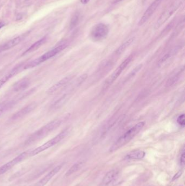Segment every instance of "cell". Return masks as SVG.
<instances>
[{"instance_id":"6da1fadb","label":"cell","mask_w":185,"mask_h":186,"mask_svg":"<svg viewBox=\"0 0 185 186\" xmlns=\"http://www.w3.org/2000/svg\"><path fill=\"white\" fill-rule=\"evenodd\" d=\"M145 125L144 122H140L131 128L130 130L124 133L121 137L117 139V141L112 145L110 149V152L115 151L118 149H120L122 146L128 143L130 141L134 138L135 136L139 133Z\"/></svg>"},{"instance_id":"7a4b0ae2","label":"cell","mask_w":185,"mask_h":186,"mask_svg":"<svg viewBox=\"0 0 185 186\" xmlns=\"http://www.w3.org/2000/svg\"><path fill=\"white\" fill-rule=\"evenodd\" d=\"M61 122L62 120H61V119H57L51 121L50 122L48 123L36 132H35L34 133H33L31 136H29V138L26 141L25 144L29 145L45 137L49 133H50V132L58 128L59 126L61 125Z\"/></svg>"},{"instance_id":"3957f363","label":"cell","mask_w":185,"mask_h":186,"mask_svg":"<svg viewBox=\"0 0 185 186\" xmlns=\"http://www.w3.org/2000/svg\"><path fill=\"white\" fill-rule=\"evenodd\" d=\"M69 132H70L69 128H67L66 129H65L63 131L53 138L51 139L50 141H48L47 142L45 143V144H44L43 145L40 146H39L38 148L35 149L34 150L31 151L30 156H34L35 155L39 154L41 152L44 151L46 150L55 145L57 144L60 141H62L63 138H65L66 136L68 135Z\"/></svg>"},{"instance_id":"277c9868","label":"cell","mask_w":185,"mask_h":186,"mask_svg":"<svg viewBox=\"0 0 185 186\" xmlns=\"http://www.w3.org/2000/svg\"><path fill=\"white\" fill-rule=\"evenodd\" d=\"M181 4V0H177L169 5L159 17L155 25L154 29H158L162 25H164L169 19V18L177 11Z\"/></svg>"},{"instance_id":"5b68a950","label":"cell","mask_w":185,"mask_h":186,"mask_svg":"<svg viewBox=\"0 0 185 186\" xmlns=\"http://www.w3.org/2000/svg\"><path fill=\"white\" fill-rule=\"evenodd\" d=\"M109 29L105 24L99 23L93 27L90 32V37L95 42L105 39L108 35Z\"/></svg>"},{"instance_id":"8992f818","label":"cell","mask_w":185,"mask_h":186,"mask_svg":"<svg viewBox=\"0 0 185 186\" xmlns=\"http://www.w3.org/2000/svg\"><path fill=\"white\" fill-rule=\"evenodd\" d=\"M132 56H129V57H128L125 61L122 62L119 67L114 71V72L106 80L105 82L103 85V90H105L107 88H108L115 82V81L116 80L120 75L121 74L122 71L125 69V68L128 66V65L129 64L130 62L132 60Z\"/></svg>"},{"instance_id":"52a82bcc","label":"cell","mask_w":185,"mask_h":186,"mask_svg":"<svg viewBox=\"0 0 185 186\" xmlns=\"http://www.w3.org/2000/svg\"><path fill=\"white\" fill-rule=\"evenodd\" d=\"M30 152L31 151L24 152L13 160H11V161L5 163V164L3 165L2 166L0 167V175H2L4 173L7 172L8 170L11 169L16 164L21 162L24 160H25L26 158L30 156Z\"/></svg>"},{"instance_id":"ba28073f","label":"cell","mask_w":185,"mask_h":186,"mask_svg":"<svg viewBox=\"0 0 185 186\" xmlns=\"http://www.w3.org/2000/svg\"><path fill=\"white\" fill-rule=\"evenodd\" d=\"M67 46V44L66 43H63L59 44L58 46L52 48V50L48 51L47 52L44 53L43 55L40 56L38 59L39 60L40 63L41 64L43 62L47 61L48 59L52 58L56 56L57 54L60 53Z\"/></svg>"},{"instance_id":"9c48e42d","label":"cell","mask_w":185,"mask_h":186,"mask_svg":"<svg viewBox=\"0 0 185 186\" xmlns=\"http://www.w3.org/2000/svg\"><path fill=\"white\" fill-rule=\"evenodd\" d=\"M162 1V0H155L151 4L140 19L138 23L139 26L143 25V24H145V22L148 21L151 15L153 14L154 12L156 11L157 8L160 5Z\"/></svg>"},{"instance_id":"30bf717a","label":"cell","mask_w":185,"mask_h":186,"mask_svg":"<svg viewBox=\"0 0 185 186\" xmlns=\"http://www.w3.org/2000/svg\"><path fill=\"white\" fill-rule=\"evenodd\" d=\"M37 107V104L35 102H33L29 104L26 106L24 107L23 108L19 110V111L16 112L11 118V119L13 121L20 119L21 118L25 117L26 115H28L31 112H32L34 109Z\"/></svg>"},{"instance_id":"8fae6325","label":"cell","mask_w":185,"mask_h":186,"mask_svg":"<svg viewBox=\"0 0 185 186\" xmlns=\"http://www.w3.org/2000/svg\"><path fill=\"white\" fill-rule=\"evenodd\" d=\"M74 77V76L69 75L66 77H64L63 79L60 80L58 82L55 83L51 87L48 89L47 93L48 94H53L57 91H59L63 88L64 86L67 85Z\"/></svg>"},{"instance_id":"7c38bea8","label":"cell","mask_w":185,"mask_h":186,"mask_svg":"<svg viewBox=\"0 0 185 186\" xmlns=\"http://www.w3.org/2000/svg\"><path fill=\"white\" fill-rule=\"evenodd\" d=\"M61 168H62V165H59L54 168L53 169L48 173L46 175L41 178L40 181H38L34 186H45L60 170H61Z\"/></svg>"},{"instance_id":"4fadbf2b","label":"cell","mask_w":185,"mask_h":186,"mask_svg":"<svg viewBox=\"0 0 185 186\" xmlns=\"http://www.w3.org/2000/svg\"><path fill=\"white\" fill-rule=\"evenodd\" d=\"M119 175L118 170L114 169L110 170L104 176L102 181V184L104 186L110 185L116 181Z\"/></svg>"},{"instance_id":"5bb4252c","label":"cell","mask_w":185,"mask_h":186,"mask_svg":"<svg viewBox=\"0 0 185 186\" xmlns=\"http://www.w3.org/2000/svg\"><path fill=\"white\" fill-rule=\"evenodd\" d=\"M21 39H22L21 37H17L11 40L8 41V42L5 43L2 45L0 46V52L10 50L11 48L15 47L21 42Z\"/></svg>"},{"instance_id":"9a60e30c","label":"cell","mask_w":185,"mask_h":186,"mask_svg":"<svg viewBox=\"0 0 185 186\" xmlns=\"http://www.w3.org/2000/svg\"><path fill=\"white\" fill-rule=\"evenodd\" d=\"M145 152L142 150H135L130 152L125 157V160H141L145 156Z\"/></svg>"},{"instance_id":"2e32d148","label":"cell","mask_w":185,"mask_h":186,"mask_svg":"<svg viewBox=\"0 0 185 186\" xmlns=\"http://www.w3.org/2000/svg\"><path fill=\"white\" fill-rule=\"evenodd\" d=\"M20 68V66L15 68L12 70H11V71L8 73L7 74L5 75V76L3 77L1 79H0V89L2 88L4 85L7 82L11 77L14 76V75H15L18 72Z\"/></svg>"},{"instance_id":"e0dca14e","label":"cell","mask_w":185,"mask_h":186,"mask_svg":"<svg viewBox=\"0 0 185 186\" xmlns=\"http://www.w3.org/2000/svg\"><path fill=\"white\" fill-rule=\"evenodd\" d=\"M46 42V38H43L37 41V42L34 43L27 50L25 51L23 53V55H26L27 53H31L37 50L39 48H40L41 46Z\"/></svg>"},{"instance_id":"ac0fdd59","label":"cell","mask_w":185,"mask_h":186,"mask_svg":"<svg viewBox=\"0 0 185 186\" xmlns=\"http://www.w3.org/2000/svg\"><path fill=\"white\" fill-rule=\"evenodd\" d=\"M29 85V81L26 79L20 80L16 83L14 84L13 86L14 91H20L25 89L28 87Z\"/></svg>"},{"instance_id":"d6986e66","label":"cell","mask_w":185,"mask_h":186,"mask_svg":"<svg viewBox=\"0 0 185 186\" xmlns=\"http://www.w3.org/2000/svg\"><path fill=\"white\" fill-rule=\"evenodd\" d=\"M134 40H135V38H131L129 39L128 40L125 41L124 43H123L122 45L119 46V48L117 49V50L115 52L116 55H121V53H123L124 51L127 48H128L132 44V42L134 41Z\"/></svg>"},{"instance_id":"ffe728a7","label":"cell","mask_w":185,"mask_h":186,"mask_svg":"<svg viewBox=\"0 0 185 186\" xmlns=\"http://www.w3.org/2000/svg\"><path fill=\"white\" fill-rule=\"evenodd\" d=\"M68 98V95L67 94H65L64 95L61 96L60 98H59L57 101H56L54 104L51 106V108L52 109H58L59 108L61 107L63 104L65 103Z\"/></svg>"},{"instance_id":"44dd1931","label":"cell","mask_w":185,"mask_h":186,"mask_svg":"<svg viewBox=\"0 0 185 186\" xmlns=\"http://www.w3.org/2000/svg\"><path fill=\"white\" fill-rule=\"evenodd\" d=\"M14 103V101H5L0 104V117L13 106Z\"/></svg>"},{"instance_id":"7402d4cb","label":"cell","mask_w":185,"mask_h":186,"mask_svg":"<svg viewBox=\"0 0 185 186\" xmlns=\"http://www.w3.org/2000/svg\"><path fill=\"white\" fill-rule=\"evenodd\" d=\"M83 163L80 162H77L76 163H75L73 166H72L70 168L67 173L65 174L66 176H69L71 175L72 174H73V173L76 172L77 170H78V169H80V167L82 166Z\"/></svg>"},{"instance_id":"603a6c76","label":"cell","mask_w":185,"mask_h":186,"mask_svg":"<svg viewBox=\"0 0 185 186\" xmlns=\"http://www.w3.org/2000/svg\"><path fill=\"white\" fill-rule=\"evenodd\" d=\"M78 21H79V15L77 14H76L74 16L72 17L71 20L70 28L71 29L74 28V27L77 26V24L78 23Z\"/></svg>"},{"instance_id":"cb8c5ba5","label":"cell","mask_w":185,"mask_h":186,"mask_svg":"<svg viewBox=\"0 0 185 186\" xmlns=\"http://www.w3.org/2000/svg\"><path fill=\"white\" fill-rule=\"evenodd\" d=\"M177 122L179 125L181 126H184L185 125V115L183 114L181 115L177 118Z\"/></svg>"},{"instance_id":"d4e9b609","label":"cell","mask_w":185,"mask_h":186,"mask_svg":"<svg viewBox=\"0 0 185 186\" xmlns=\"http://www.w3.org/2000/svg\"><path fill=\"white\" fill-rule=\"evenodd\" d=\"M180 164L181 165H185V149H184V148H183V151H182V152H181V156H180Z\"/></svg>"},{"instance_id":"484cf974","label":"cell","mask_w":185,"mask_h":186,"mask_svg":"<svg viewBox=\"0 0 185 186\" xmlns=\"http://www.w3.org/2000/svg\"><path fill=\"white\" fill-rule=\"evenodd\" d=\"M183 173V172L182 170H180V171H179L176 173V174H175L174 176L173 177V178H172V181H175V180H177V179L179 178L180 176L182 175Z\"/></svg>"},{"instance_id":"4316f807","label":"cell","mask_w":185,"mask_h":186,"mask_svg":"<svg viewBox=\"0 0 185 186\" xmlns=\"http://www.w3.org/2000/svg\"><path fill=\"white\" fill-rule=\"evenodd\" d=\"M22 19V15H21V14H19L18 15L17 17H16V20L19 21V20H20Z\"/></svg>"},{"instance_id":"83f0119b","label":"cell","mask_w":185,"mask_h":186,"mask_svg":"<svg viewBox=\"0 0 185 186\" xmlns=\"http://www.w3.org/2000/svg\"><path fill=\"white\" fill-rule=\"evenodd\" d=\"M80 1L83 5H86L90 1V0H80Z\"/></svg>"},{"instance_id":"f1b7e54d","label":"cell","mask_w":185,"mask_h":186,"mask_svg":"<svg viewBox=\"0 0 185 186\" xmlns=\"http://www.w3.org/2000/svg\"><path fill=\"white\" fill-rule=\"evenodd\" d=\"M5 26V24L3 22H0V29Z\"/></svg>"},{"instance_id":"f546056e","label":"cell","mask_w":185,"mask_h":186,"mask_svg":"<svg viewBox=\"0 0 185 186\" xmlns=\"http://www.w3.org/2000/svg\"><path fill=\"white\" fill-rule=\"evenodd\" d=\"M122 1V0H115V1L114 2L117 3L118 2H119V1Z\"/></svg>"}]
</instances>
